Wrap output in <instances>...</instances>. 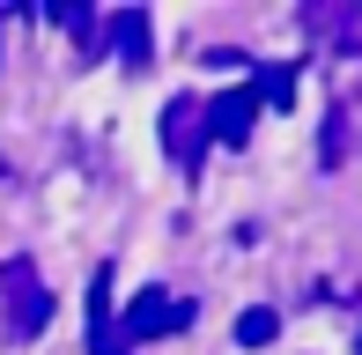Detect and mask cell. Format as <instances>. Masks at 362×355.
Instances as JSON below:
<instances>
[{"label":"cell","instance_id":"5","mask_svg":"<svg viewBox=\"0 0 362 355\" xmlns=\"http://www.w3.org/2000/svg\"><path fill=\"white\" fill-rule=\"evenodd\" d=\"M96 37H104L111 52L126 59V67H148V52H156V23H148L141 8H126V15H111V23L96 30Z\"/></svg>","mask_w":362,"mask_h":355},{"label":"cell","instance_id":"8","mask_svg":"<svg viewBox=\"0 0 362 355\" xmlns=\"http://www.w3.org/2000/svg\"><path fill=\"white\" fill-rule=\"evenodd\" d=\"M274 333H281V311H267V303H252V311H237V348H267Z\"/></svg>","mask_w":362,"mask_h":355},{"label":"cell","instance_id":"10","mask_svg":"<svg viewBox=\"0 0 362 355\" xmlns=\"http://www.w3.org/2000/svg\"><path fill=\"white\" fill-rule=\"evenodd\" d=\"M340 156H348V111L325 119V163H340Z\"/></svg>","mask_w":362,"mask_h":355},{"label":"cell","instance_id":"2","mask_svg":"<svg viewBox=\"0 0 362 355\" xmlns=\"http://www.w3.org/2000/svg\"><path fill=\"white\" fill-rule=\"evenodd\" d=\"M0 296H8V333L15 341H37V333L52 326V289L37 281V267H30L23 252L0 267Z\"/></svg>","mask_w":362,"mask_h":355},{"label":"cell","instance_id":"1","mask_svg":"<svg viewBox=\"0 0 362 355\" xmlns=\"http://www.w3.org/2000/svg\"><path fill=\"white\" fill-rule=\"evenodd\" d=\"M192 318H200V303H192V296H170V289H134V303H126V318H119V355L141 348V341H163V333H185Z\"/></svg>","mask_w":362,"mask_h":355},{"label":"cell","instance_id":"9","mask_svg":"<svg viewBox=\"0 0 362 355\" xmlns=\"http://www.w3.org/2000/svg\"><path fill=\"white\" fill-rule=\"evenodd\" d=\"M252 96H259V111H281V104H296V67H267V74H259V82H252Z\"/></svg>","mask_w":362,"mask_h":355},{"label":"cell","instance_id":"4","mask_svg":"<svg viewBox=\"0 0 362 355\" xmlns=\"http://www.w3.org/2000/svg\"><path fill=\"white\" fill-rule=\"evenodd\" d=\"M200 149H207V134H200V104H192V96H170V104H163V156L200 170Z\"/></svg>","mask_w":362,"mask_h":355},{"label":"cell","instance_id":"7","mask_svg":"<svg viewBox=\"0 0 362 355\" xmlns=\"http://www.w3.org/2000/svg\"><path fill=\"white\" fill-rule=\"evenodd\" d=\"M296 23H303L310 37H348V45H355V23H362V8H303Z\"/></svg>","mask_w":362,"mask_h":355},{"label":"cell","instance_id":"6","mask_svg":"<svg viewBox=\"0 0 362 355\" xmlns=\"http://www.w3.org/2000/svg\"><path fill=\"white\" fill-rule=\"evenodd\" d=\"M111 281H119L111 267H96V274H89V355H119V318H111Z\"/></svg>","mask_w":362,"mask_h":355},{"label":"cell","instance_id":"3","mask_svg":"<svg viewBox=\"0 0 362 355\" xmlns=\"http://www.w3.org/2000/svg\"><path fill=\"white\" fill-rule=\"evenodd\" d=\"M252 126H259V96H252V82H237V89H222L215 104H200V134L222 141V149H244V141H252Z\"/></svg>","mask_w":362,"mask_h":355}]
</instances>
